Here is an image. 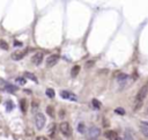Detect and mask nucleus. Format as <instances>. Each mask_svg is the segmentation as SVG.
Masks as SVG:
<instances>
[{
	"instance_id": "1",
	"label": "nucleus",
	"mask_w": 148,
	"mask_h": 140,
	"mask_svg": "<svg viewBox=\"0 0 148 140\" xmlns=\"http://www.w3.org/2000/svg\"><path fill=\"white\" fill-rule=\"evenodd\" d=\"M35 125H36V129L37 130H42L45 125V122H46V118H45V116H44L42 112H37L35 115Z\"/></svg>"
},
{
	"instance_id": "2",
	"label": "nucleus",
	"mask_w": 148,
	"mask_h": 140,
	"mask_svg": "<svg viewBox=\"0 0 148 140\" xmlns=\"http://www.w3.org/2000/svg\"><path fill=\"white\" fill-rule=\"evenodd\" d=\"M59 129H60V132L64 134V137L70 138V137L72 136V129H71V125L67 122L61 123L60 126H59Z\"/></svg>"
},
{
	"instance_id": "3",
	"label": "nucleus",
	"mask_w": 148,
	"mask_h": 140,
	"mask_svg": "<svg viewBox=\"0 0 148 140\" xmlns=\"http://www.w3.org/2000/svg\"><path fill=\"white\" fill-rule=\"evenodd\" d=\"M147 94H148V85H145V86H142L140 88V90L137 94V101L142 102L145 100V97L147 96Z\"/></svg>"
},
{
	"instance_id": "4",
	"label": "nucleus",
	"mask_w": 148,
	"mask_h": 140,
	"mask_svg": "<svg viewBox=\"0 0 148 140\" xmlns=\"http://www.w3.org/2000/svg\"><path fill=\"white\" fill-rule=\"evenodd\" d=\"M100 134H101V130L96 126H92L88 130V138L89 139H96V138L100 137Z\"/></svg>"
},
{
	"instance_id": "5",
	"label": "nucleus",
	"mask_w": 148,
	"mask_h": 140,
	"mask_svg": "<svg viewBox=\"0 0 148 140\" xmlns=\"http://www.w3.org/2000/svg\"><path fill=\"white\" fill-rule=\"evenodd\" d=\"M27 52H28L27 50H19V51H14V52L12 53V56H11V57H12L13 60L19 61V60H21L22 58L26 56Z\"/></svg>"
},
{
	"instance_id": "6",
	"label": "nucleus",
	"mask_w": 148,
	"mask_h": 140,
	"mask_svg": "<svg viewBox=\"0 0 148 140\" xmlns=\"http://www.w3.org/2000/svg\"><path fill=\"white\" fill-rule=\"evenodd\" d=\"M58 60H59V56L58 54H51L46 59V67H52V66H54L58 63Z\"/></svg>"
},
{
	"instance_id": "7",
	"label": "nucleus",
	"mask_w": 148,
	"mask_h": 140,
	"mask_svg": "<svg viewBox=\"0 0 148 140\" xmlns=\"http://www.w3.org/2000/svg\"><path fill=\"white\" fill-rule=\"evenodd\" d=\"M43 58H44V56H43V53L42 52H36L34 56H32V58H31V61H32V64L34 65H41L42 64V61H43Z\"/></svg>"
},
{
	"instance_id": "8",
	"label": "nucleus",
	"mask_w": 148,
	"mask_h": 140,
	"mask_svg": "<svg viewBox=\"0 0 148 140\" xmlns=\"http://www.w3.org/2000/svg\"><path fill=\"white\" fill-rule=\"evenodd\" d=\"M60 96L65 100H71V101H76V96L72 94V93L67 92V90H61L60 92Z\"/></svg>"
},
{
	"instance_id": "9",
	"label": "nucleus",
	"mask_w": 148,
	"mask_h": 140,
	"mask_svg": "<svg viewBox=\"0 0 148 140\" xmlns=\"http://www.w3.org/2000/svg\"><path fill=\"white\" fill-rule=\"evenodd\" d=\"M104 136H105V138H106V139H109V140H119V138H118V134L115 131H106Z\"/></svg>"
},
{
	"instance_id": "10",
	"label": "nucleus",
	"mask_w": 148,
	"mask_h": 140,
	"mask_svg": "<svg viewBox=\"0 0 148 140\" xmlns=\"http://www.w3.org/2000/svg\"><path fill=\"white\" fill-rule=\"evenodd\" d=\"M4 90H7V92H9V93H14V92H16V90H18V88L15 87V86H13V85H11V83L5 82Z\"/></svg>"
},
{
	"instance_id": "11",
	"label": "nucleus",
	"mask_w": 148,
	"mask_h": 140,
	"mask_svg": "<svg viewBox=\"0 0 148 140\" xmlns=\"http://www.w3.org/2000/svg\"><path fill=\"white\" fill-rule=\"evenodd\" d=\"M30 79L32 80L34 82H37V78H36L35 74H32V73H30V72H24V79Z\"/></svg>"
},
{
	"instance_id": "12",
	"label": "nucleus",
	"mask_w": 148,
	"mask_h": 140,
	"mask_svg": "<svg viewBox=\"0 0 148 140\" xmlns=\"http://www.w3.org/2000/svg\"><path fill=\"white\" fill-rule=\"evenodd\" d=\"M46 114L50 116V117H54V109H53V107L52 105H48L46 107Z\"/></svg>"
},
{
	"instance_id": "13",
	"label": "nucleus",
	"mask_w": 148,
	"mask_h": 140,
	"mask_svg": "<svg viewBox=\"0 0 148 140\" xmlns=\"http://www.w3.org/2000/svg\"><path fill=\"white\" fill-rule=\"evenodd\" d=\"M79 72H80V66L79 65L74 66L73 68H72V71H71V75L74 78V76H76V75L79 74Z\"/></svg>"
},
{
	"instance_id": "14",
	"label": "nucleus",
	"mask_w": 148,
	"mask_h": 140,
	"mask_svg": "<svg viewBox=\"0 0 148 140\" xmlns=\"http://www.w3.org/2000/svg\"><path fill=\"white\" fill-rule=\"evenodd\" d=\"M45 94H46V96L50 97V98H53L54 95H56V93H54V90H53L52 88H48V89L45 90Z\"/></svg>"
},
{
	"instance_id": "15",
	"label": "nucleus",
	"mask_w": 148,
	"mask_h": 140,
	"mask_svg": "<svg viewBox=\"0 0 148 140\" xmlns=\"http://www.w3.org/2000/svg\"><path fill=\"white\" fill-rule=\"evenodd\" d=\"M13 108H14V103H13V102H12L11 100L6 101V110L9 112V111H12V110H13Z\"/></svg>"
},
{
	"instance_id": "16",
	"label": "nucleus",
	"mask_w": 148,
	"mask_h": 140,
	"mask_svg": "<svg viewBox=\"0 0 148 140\" xmlns=\"http://www.w3.org/2000/svg\"><path fill=\"white\" fill-rule=\"evenodd\" d=\"M20 107H21L22 111H23V112H26V111H27V100H26V98H22V100L20 101Z\"/></svg>"
},
{
	"instance_id": "17",
	"label": "nucleus",
	"mask_w": 148,
	"mask_h": 140,
	"mask_svg": "<svg viewBox=\"0 0 148 140\" xmlns=\"http://www.w3.org/2000/svg\"><path fill=\"white\" fill-rule=\"evenodd\" d=\"M8 48H9V45L6 41L0 40V49H2V50H8Z\"/></svg>"
},
{
	"instance_id": "18",
	"label": "nucleus",
	"mask_w": 148,
	"mask_h": 140,
	"mask_svg": "<svg viewBox=\"0 0 148 140\" xmlns=\"http://www.w3.org/2000/svg\"><path fill=\"white\" fill-rule=\"evenodd\" d=\"M92 104H93V107H94L95 109H100L101 107H102V103H101L100 101H97L96 98H94V100L92 101Z\"/></svg>"
},
{
	"instance_id": "19",
	"label": "nucleus",
	"mask_w": 148,
	"mask_h": 140,
	"mask_svg": "<svg viewBox=\"0 0 148 140\" xmlns=\"http://www.w3.org/2000/svg\"><path fill=\"white\" fill-rule=\"evenodd\" d=\"M78 131L80 132V133H85V131H86V126H85V124L83 123H80L78 125Z\"/></svg>"
},
{
	"instance_id": "20",
	"label": "nucleus",
	"mask_w": 148,
	"mask_h": 140,
	"mask_svg": "<svg viewBox=\"0 0 148 140\" xmlns=\"http://www.w3.org/2000/svg\"><path fill=\"white\" fill-rule=\"evenodd\" d=\"M16 82L19 83V85H21V86H23V85H26L27 82V79H24V78H16Z\"/></svg>"
},
{
	"instance_id": "21",
	"label": "nucleus",
	"mask_w": 148,
	"mask_h": 140,
	"mask_svg": "<svg viewBox=\"0 0 148 140\" xmlns=\"http://www.w3.org/2000/svg\"><path fill=\"white\" fill-rule=\"evenodd\" d=\"M125 138H126V140H133V136L131 134V132L128 130L125 131Z\"/></svg>"
},
{
	"instance_id": "22",
	"label": "nucleus",
	"mask_w": 148,
	"mask_h": 140,
	"mask_svg": "<svg viewBox=\"0 0 148 140\" xmlns=\"http://www.w3.org/2000/svg\"><path fill=\"white\" fill-rule=\"evenodd\" d=\"M141 132L144 133L145 136L148 138V127H145V126H141Z\"/></svg>"
},
{
	"instance_id": "23",
	"label": "nucleus",
	"mask_w": 148,
	"mask_h": 140,
	"mask_svg": "<svg viewBox=\"0 0 148 140\" xmlns=\"http://www.w3.org/2000/svg\"><path fill=\"white\" fill-rule=\"evenodd\" d=\"M141 105H142V102H140V101H137L135 102V107H134V110H138L141 108Z\"/></svg>"
},
{
	"instance_id": "24",
	"label": "nucleus",
	"mask_w": 148,
	"mask_h": 140,
	"mask_svg": "<svg viewBox=\"0 0 148 140\" xmlns=\"http://www.w3.org/2000/svg\"><path fill=\"white\" fill-rule=\"evenodd\" d=\"M116 112H117V114H120V115H124L125 114V110L120 108V109H116Z\"/></svg>"
},
{
	"instance_id": "25",
	"label": "nucleus",
	"mask_w": 148,
	"mask_h": 140,
	"mask_svg": "<svg viewBox=\"0 0 148 140\" xmlns=\"http://www.w3.org/2000/svg\"><path fill=\"white\" fill-rule=\"evenodd\" d=\"M13 45H14V46H21L22 43L20 42V41H15V42L13 43Z\"/></svg>"
},
{
	"instance_id": "26",
	"label": "nucleus",
	"mask_w": 148,
	"mask_h": 140,
	"mask_svg": "<svg viewBox=\"0 0 148 140\" xmlns=\"http://www.w3.org/2000/svg\"><path fill=\"white\" fill-rule=\"evenodd\" d=\"M36 140H48V139H46V138H45V137L41 136V137H37V138H36Z\"/></svg>"
},
{
	"instance_id": "27",
	"label": "nucleus",
	"mask_w": 148,
	"mask_h": 140,
	"mask_svg": "<svg viewBox=\"0 0 148 140\" xmlns=\"http://www.w3.org/2000/svg\"><path fill=\"white\" fill-rule=\"evenodd\" d=\"M64 114H65V112H64V110H60V112H59V115H60V116H59V117H60V118H64V117H65V116H64Z\"/></svg>"
},
{
	"instance_id": "28",
	"label": "nucleus",
	"mask_w": 148,
	"mask_h": 140,
	"mask_svg": "<svg viewBox=\"0 0 148 140\" xmlns=\"http://www.w3.org/2000/svg\"><path fill=\"white\" fill-rule=\"evenodd\" d=\"M36 108H38V104H37L36 102H34V103H32V109H36Z\"/></svg>"
},
{
	"instance_id": "29",
	"label": "nucleus",
	"mask_w": 148,
	"mask_h": 140,
	"mask_svg": "<svg viewBox=\"0 0 148 140\" xmlns=\"http://www.w3.org/2000/svg\"><path fill=\"white\" fill-rule=\"evenodd\" d=\"M147 112H148V109H147Z\"/></svg>"
},
{
	"instance_id": "30",
	"label": "nucleus",
	"mask_w": 148,
	"mask_h": 140,
	"mask_svg": "<svg viewBox=\"0 0 148 140\" xmlns=\"http://www.w3.org/2000/svg\"><path fill=\"white\" fill-rule=\"evenodd\" d=\"M0 101H1V100H0Z\"/></svg>"
}]
</instances>
